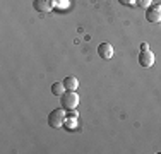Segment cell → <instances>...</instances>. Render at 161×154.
Instances as JSON below:
<instances>
[{
  "mask_svg": "<svg viewBox=\"0 0 161 154\" xmlns=\"http://www.w3.org/2000/svg\"><path fill=\"white\" fill-rule=\"evenodd\" d=\"M60 103H62L64 110L72 111L79 106V94L75 91H65V94L60 96Z\"/></svg>",
  "mask_w": 161,
  "mask_h": 154,
  "instance_id": "6da1fadb",
  "label": "cell"
},
{
  "mask_svg": "<svg viewBox=\"0 0 161 154\" xmlns=\"http://www.w3.org/2000/svg\"><path fill=\"white\" fill-rule=\"evenodd\" d=\"M65 111L67 110H52V113L48 115V125L53 129H60L65 123Z\"/></svg>",
  "mask_w": 161,
  "mask_h": 154,
  "instance_id": "7a4b0ae2",
  "label": "cell"
},
{
  "mask_svg": "<svg viewBox=\"0 0 161 154\" xmlns=\"http://www.w3.org/2000/svg\"><path fill=\"white\" fill-rule=\"evenodd\" d=\"M146 19L153 24L156 22H161V5L156 3V5H151L149 9H146Z\"/></svg>",
  "mask_w": 161,
  "mask_h": 154,
  "instance_id": "3957f363",
  "label": "cell"
},
{
  "mask_svg": "<svg viewBox=\"0 0 161 154\" xmlns=\"http://www.w3.org/2000/svg\"><path fill=\"white\" fill-rule=\"evenodd\" d=\"M33 7L34 10H38V12H52V9L55 7V2L53 0H33Z\"/></svg>",
  "mask_w": 161,
  "mask_h": 154,
  "instance_id": "277c9868",
  "label": "cell"
},
{
  "mask_svg": "<svg viewBox=\"0 0 161 154\" xmlns=\"http://www.w3.org/2000/svg\"><path fill=\"white\" fill-rule=\"evenodd\" d=\"M139 65L142 69H151L153 65H154V55H153L151 50L141 52V55H139Z\"/></svg>",
  "mask_w": 161,
  "mask_h": 154,
  "instance_id": "5b68a950",
  "label": "cell"
},
{
  "mask_svg": "<svg viewBox=\"0 0 161 154\" xmlns=\"http://www.w3.org/2000/svg\"><path fill=\"white\" fill-rule=\"evenodd\" d=\"M98 55L101 57L103 60H110L113 57V46L110 43H101L98 46Z\"/></svg>",
  "mask_w": 161,
  "mask_h": 154,
  "instance_id": "8992f818",
  "label": "cell"
},
{
  "mask_svg": "<svg viewBox=\"0 0 161 154\" xmlns=\"http://www.w3.org/2000/svg\"><path fill=\"white\" fill-rule=\"evenodd\" d=\"M64 86L67 91H75L79 87V80L75 77H65L64 79Z\"/></svg>",
  "mask_w": 161,
  "mask_h": 154,
  "instance_id": "52a82bcc",
  "label": "cell"
},
{
  "mask_svg": "<svg viewBox=\"0 0 161 154\" xmlns=\"http://www.w3.org/2000/svg\"><path fill=\"white\" fill-rule=\"evenodd\" d=\"M65 86H64V82H55V84H52V92L55 96H64L65 94Z\"/></svg>",
  "mask_w": 161,
  "mask_h": 154,
  "instance_id": "ba28073f",
  "label": "cell"
},
{
  "mask_svg": "<svg viewBox=\"0 0 161 154\" xmlns=\"http://www.w3.org/2000/svg\"><path fill=\"white\" fill-rule=\"evenodd\" d=\"M136 5L141 9H149L153 5V0H136Z\"/></svg>",
  "mask_w": 161,
  "mask_h": 154,
  "instance_id": "9c48e42d",
  "label": "cell"
},
{
  "mask_svg": "<svg viewBox=\"0 0 161 154\" xmlns=\"http://www.w3.org/2000/svg\"><path fill=\"white\" fill-rule=\"evenodd\" d=\"M118 2H120L122 5H134V3H136V0H118Z\"/></svg>",
  "mask_w": 161,
  "mask_h": 154,
  "instance_id": "30bf717a",
  "label": "cell"
},
{
  "mask_svg": "<svg viewBox=\"0 0 161 154\" xmlns=\"http://www.w3.org/2000/svg\"><path fill=\"white\" fill-rule=\"evenodd\" d=\"M146 50H149V45L147 43H142V45H141V52H146Z\"/></svg>",
  "mask_w": 161,
  "mask_h": 154,
  "instance_id": "8fae6325",
  "label": "cell"
}]
</instances>
